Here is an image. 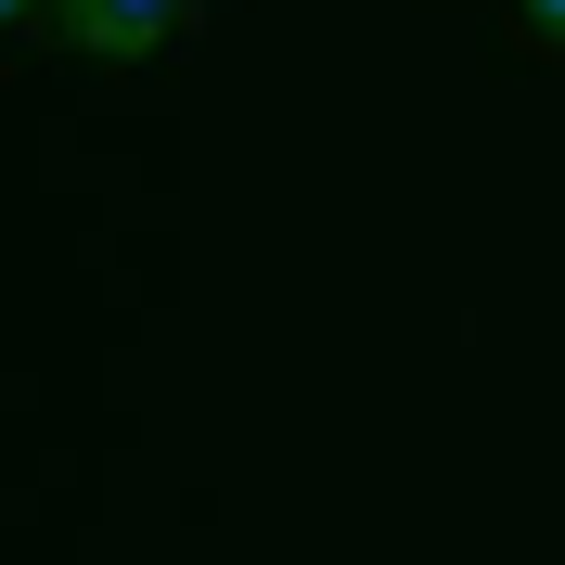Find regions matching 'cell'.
Wrapping results in <instances>:
<instances>
[{
  "label": "cell",
  "instance_id": "cell-1",
  "mask_svg": "<svg viewBox=\"0 0 565 565\" xmlns=\"http://www.w3.org/2000/svg\"><path fill=\"white\" fill-rule=\"evenodd\" d=\"M180 13L193 0H52V39L77 65H154V52H180Z\"/></svg>",
  "mask_w": 565,
  "mask_h": 565
},
{
  "label": "cell",
  "instance_id": "cell-2",
  "mask_svg": "<svg viewBox=\"0 0 565 565\" xmlns=\"http://www.w3.org/2000/svg\"><path fill=\"white\" fill-rule=\"evenodd\" d=\"M514 13H527V26H540V39H565V0H514Z\"/></svg>",
  "mask_w": 565,
  "mask_h": 565
},
{
  "label": "cell",
  "instance_id": "cell-3",
  "mask_svg": "<svg viewBox=\"0 0 565 565\" xmlns=\"http://www.w3.org/2000/svg\"><path fill=\"white\" fill-rule=\"evenodd\" d=\"M13 13H26V0H0V26H13Z\"/></svg>",
  "mask_w": 565,
  "mask_h": 565
}]
</instances>
